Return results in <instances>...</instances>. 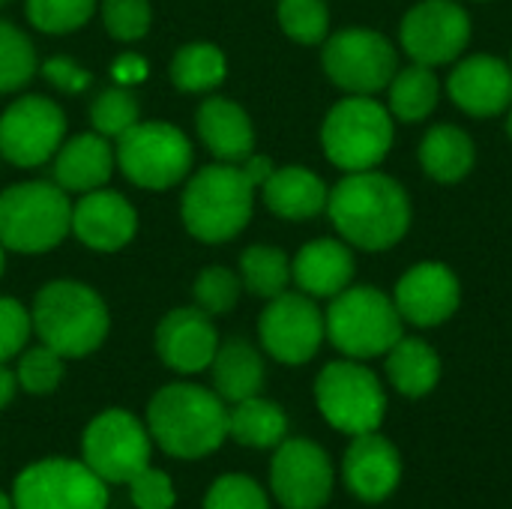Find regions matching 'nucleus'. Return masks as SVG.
Listing matches in <instances>:
<instances>
[{"label":"nucleus","mask_w":512,"mask_h":509,"mask_svg":"<svg viewBox=\"0 0 512 509\" xmlns=\"http://www.w3.org/2000/svg\"><path fill=\"white\" fill-rule=\"evenodd\" d=\"M327 216L348 246L387 252L411 228V198L390 174L351 171L330 189Z\"/></svg>","instance_id":"obj_1"},{"label":"nucleus","mask_w":512,"mask_h":509,"mask_svg":"<svg viewBox=\"0 0 512 509\" xmlns=\"http://www.w3.org/2000/svg\"><path fill=\"white\" fill-rule=\"evenodd\" d=\"M147 429L156 447L174 459H204L228 438V405L216 390L168 384L147 405Z\"/></svg>","instance_id":"obj_2"},{"label":"nucleus","mask_w":512,"mask_h":509,"mask_svg":"<svg viewBox=\"0 0 512 509\" xmlns=\"http://www.w3.org/2000/svg\"><path fill=\"white\" fill-rule=\"evenodd\" d=\"M255 183L243 165L219 162L192 174L186 183L180 216L186 231L201 243H228L252 219Z\"/></svg>","instance_id":"obj_3"},{"label":"nucleus","mask_w":512,"mask_h":509,"mask_svg":"<svg viewBox=\"0 0 512 509\" xmlns=\"http://www.w3.org/2000/svg\"><path fill=\"white\" fill-rule=\"evenodd\" d=\"M33 333L66 360L93 354L108 336L105 300L72 279H57L39 288L30 309Z\"/></svg>","instance_id":"obj_4"},{"label":"nucleus","mask_w":512,"mask_h":509,"mask_svg":"<svg viewBox=\"0 0 512 509\" xmlns=\"http://www.w3.org/2000/svg\"><path fill=\"white\" fill-rule=\"evenodd\" d=\"M72 231V201L57 183L27 180L0 192L3 249L39 255L63 243Z\"/></svg>","instance_id":"obj_5"},{"label":"nucleus","mask_w":512,"mask_h":509,"mask_svg":"<svg viewBox=\"0 0 512 509\" xmlns=\"http://www.w3.org/2000/svg\"><path fill=\"white\" fill-rule=\"evenodd\" d=\"M405 321L390 294L369 285H348L333 297L324 330L333 348H339L351 360H372L387 354L405 333Z\"/></svg>","instance_id":"obj_6"},{"label":"nucleus","mask_w":512,"mask_h":509,"mask_svg":"<svg viewBox=\"0 0 512 509\" xmlns=\"http://www.w3.org/2000/svg\"><path fill=\"white\" fill-rule=\"evenodd\" d=\"M396 135V120L387 105L372 96H345L336 102L321 126V147L342 171L378 168Z\"/></svg>","instance_id":"obj_7"},{"label":"nucleus","mask_w":512,"mask_h":509,"mask_svg":"<svg viewBox=\"0 0 512 509\" xmlns=\"http://www.w3.org/2000/svg\"><path fill=\"white\" fill-rule=\"evenodd\" d=\"M315 402L321 417L345 435L378 432L387 414V393L372 369L357 360L327 363L315 381Z\"/></svg>","instance_id":"obj_8"},{"label":"nucleus","mask_w":512,"mask_h":509,"mask_svg":"<svg viewBox=\"0 0 512 509\" xmlns=\"http://www.w3.org/2000/svg\"><path fill=\"white\" fill-rule=\"evenodd\" d=\"M117 165L141 189H171L192 171V144L165 120H138L117 138Z\"/></svg>","instance_id":"obj_9"},{"label":"nucleus","mask_w":512,"mask_h":509,"mask_svg":"<svg viewBox=\"0 0 512 509\" xmlns=\"http://www.w3.org/2000/svg\"><path fill=\"white\" fill-rule=\"evenodd\" d=\"M321 63L327 78L348 96H375L399 72L393 42L369 27H345L324 39Z\"/></svg>","instance_id":"obj_10"},{"label":"nucleus","mask_w":512,"mask_h":509,"mask_svg":"<svg viewBox=\"0 0 512 509\" xmlns=\"http://www.w3.org/2000/svg\"><path fill=\"white\" fill-rule=\"evenodd\" d=\"M81 462L96 471L105 483H129L135 474L150 468L153 438L147 423L123 408L96 414L81 435Z\"/></svg>","instance_id":"obj_11"},{"label":"nucleus","mask_w":512,"mask_h":509,"mask_svg":"<svg viewBox=\"0 0 512 509\" xmlns=\"http://www.w3.org/2000/svg\"><path fill=\"white\" fill-rule=\"evenodd\" d=\"M12 509H108V483L75 459L27 465L12 486Z\"/></svg>","instance_id":"obj_12"},{"label":"nucleus","mask_w":512,"mask_h":509,"mask_svg":"<svg viewBox=\"0 0 512 509\" xmlns=\"http://www.w3.org/2000/svg\"><path fill=\"white\" fill-rule=\"evenodd\" d=\"M258 336L273 360L285 366H303L318 354L327 330L315 297L303 291H282L261 312Z\"/></svg>","instance_id":"obj_13"},{"label":"nucleus","mask_w":512,"mask_h":509,"mask_svg":"<svg viewBox=\"0 0 512 509\" xmlns=\"http://www.w3.org/2000/svg\"><path fill=\"white\" fill-rule=\"evenodd\" d=\"M63 141L66 117L45 96H21L0 114V156L18 168L45 165Z\"/></svg>","instance_id":"obj_14"},{"label":"nucleus","mask_w":512,"mask_h":509,"mask_svg":"<svg viewBox=\"0 0 512 509\" xmlns=\"http://www.w3.org/2000/svg\"><path fill=\"white\" fill-rule=\"evenodd\" d=\"M402 48L420 66H444L465 54L471 42V15L456 0H423L402 18Z\"/></svg>","instance_id":"obj_15"},{"label":"nucleus","mask_w":512,"mask_h":509,"mask_svg":"<svg viewBox=\"0 0 512 509\" xmlns=\"http://www.w3.org/2000/svg\"><path fill=\"white\" fill-rule=\"evenodd\" d=\"M270 489L285 509H321L333 495L330 456L306 438H285L270 462Z\"/></svg>","instance_id":"obj_16"},{"label":"nucleus","mask_w":512,"mask_h":509,"mask_svg":"<svg viewBox=\"0 0 512 509\" xmlns=\"http://www.w3.org/2000/svg\"><path fill=\"white\" fill-rule=\"evenodd\" d=\"M393 303L405 324L438 327L456 315L462 303V285L447 264L420 261L399 279Z\"/></svg>","instance_id":"obj_17"},{"label":"nucleus","mask_w":512,"mask_h":509,"mask_svg":"<svg viewBox=\"0 0 512 509\" xmlns=\"http://www.w3.org/2000/svg\"><path fill=\"white\" fill-rule=\"evenodd\" d=\"M216 348H219L216 324L198 306L174 309L156 327V354L168 369L180 375H195L210 369Z\"/></svg>","instance_id":"obj_18"},{"label":"nucleus","mask_w":512,"mask_h":509,"mask_svg":"<svg viewBox=\"0 0 512 509\" xmlns=\"http://www.w3.org/2000/svg\"><path fill=\"white\" fill-rule=\"evenodd\" d=\"M447 93L471 117H498L512 105L510 63L492 54H471L450 72Z\"/></svg>","instance_id":"obj_19"},{"label":"nucleus","mask_w":512,"mask_h":509,"mask_svg":"<svg viewBox=\"0 0 512 509\" xmlns=\"http://www.w3.org/2000/svg\"><path fill=\"white\" fill-rule=\"evenodd\" d=\"M138 231L135 207L111 189L84 192L72 207V234L96 252H117L132 243Z\"/></svg>","instance_id":"obj_20"},{"label":"nucleus","mask_w":512,"mask_h":509,"mask_svg":"<svg viewBox=\"0 0 512 509\" xmlns=\"http://www.w3.org/2000/svg\"><path fill=\"white\" fill-rule=\"evenodd\" d=\"M342 477L351 495H357L366 504H381L399 489L402 480L399 450L378 432L354 435L342 462Z\"/></svg>","instance_id":"obj_21"},{"label":"nucleus","mask_w":512,"mask_h":509,"mask_svg":"<svg viewBox=\"0 0 512 509\" xmlns=\"http://www.w3.org/2000/svg\"><path fill=\"white\" fill-rule=\"evenodd\" d=\"M354 279V252L345 240L321 237L306 243L291 261V282L309 297H336Z\"/></svg>","instance_id":"obj_22"},{"label":"nucleus","mask_w":512,"mask_h":509,"mask_svg":"<svg viewBox=\"0 0 512 509\" xmlns=\"http://www.w3.org/2000/svg\"><path fill=\"white\" fill-rule=\"evenodd\" d=\"M117 165V153L99 132H84L60 144L54 153V183L63 192H93L102 189Z\"/></svg>","instance_id":"obj_23"},{"label":"nucleus","mask_w":512,"mask_h":509,"mask_svg":"<svg viewBox=\"0 0 512 509\" xmlns=\"http://www.w3.org/2000/svg\"><path fill=\"white\" fill-rule=\"evenodd\" d=\"M195 126L198 135L204 141V147L222 159V162H246L252 156L255 147V129L249 114L222 96L204 99L198 114H195Z\"/></svg>","instance_id":"obj_24"},{"label":"nucleus","mask_w":512,"mask_h":509,"mask_svg":"<svg viewBox=\"0 0 512 509\" xmlns=\"http://www.w3.org/2000/svg\"><path fill=\"white\" fill-rule=\"evenodd\" d=\"M261 192H264V204L270 207V213L288 222L315 219L318 213L327 210V198H330L327 183L303 165L273 168Z\"/></svg>","instance_id":"obj_25"},{"label":"nucleus","mask_w":512,"mask_h":509,"mask_svg":"<svg viewBox=\"0 0 512 509\" xmlns=\"http://www.w3.org/2000/svg\"><path fill=\"white\" fill-rule=\"evenodd\" d=\"M210 375H213V390L225 405L261 396L267 378L258 348H252L246 339L222 342L210 363Z\"/></svg>","instance_id":"obj_26"},{"label":"nucleus","mask_w":512,"mask_h":509,"mask_svg":"<svg viewBox=\"0 0 512 509\" xmlns=\"http://www.w3.org/2000/svg\"><path fill=\"white\" fill-rule=\"evenodd\" d=\"M474 162H477V147L465 129L453 123H438L423 135L420 165L435 183L465 180L474 171Z\"/></svg>","instance_id":"obj_27"},{"label":"nucleus","mask_w":512,"mask_h":509,"mask_svg":"<svg viewBox=\"0 0 512 509\" xmlns=\"http://www.w3.org/2000/svg\"><path fill=\"white\" fill-rule=\"evenodd\" d=\"M384 357H387V378H390V384L402 396H408V399L429 396L438 387V381H441V357L423 339L402 336Z\"/></svg>","instance_id":"obj_28"},{"label":"nucleus","mask_w":512,"mask_h":509,"mask_svg":"<svg viewBox=\"0 0 512 509\" xmlns=\"http://www.w3.org/2000/svg\"><path fill=\"white\" fill-rule=\"evenodd\" d=\"M228 438L249 450H276L288 438V417L276 402L261 396L234 402L228 408Z\"/></svg>","instance_id":"obj_29"},{"label":"nucleus","mask_w":512,"mask_h":509,"mask_svg":"<svg viewBox=\"0 0 512 509\" xmlns=\"http://www.w3.org/2000/svg\"><path fill=\"white\" fill-rule=\"evenodd\" d=\"M438 99H441V81L432 66L411 63L408 69H399L387 84V108L393 120L402 123L426 120L438 108Z\"/></svg>","instance_id":"obj_30"},{"label":"nucleus","mask_w":512,"mask_h":509,"mask_svg":"<svg viewBox=\"0 0 512 509\" xmlns=\"http://www.w3.org/2000/svg\"><path fill=\"white\" fill-rule=\"evenodd\" d=\"M228 63L219 45L213 42H189L177 48L171 60V81L183 93H204L225 81Z\"/></svg>","instance_id":"obj_31"},{"label":"nucleus","mask_w":512,"mask_h":509,"mask_svg":"<svg viewBox=\"0 0 512 509\" xmlns=\"http://www.w3.org/2000/svg\"><path fill=\"white\" fill-rule=\"evenodd\" d=\"M240 282L249 294L273 300L282 291H288L291 261L276 246H249L240 255Z\"/></svg>","instance_id":"obj_32"},{"label":"nucleus","mask_w":512,"mask_h":509,"mask_svg":"<svg viewBox=\"0 0 512 509\" xmlns=\"http://www.w3.org/2000/svg\"><path fill=\"white\" fill-rule=\"evenodd\" d=\"M36 72V51L30 39L9 21H0V93L21 90Z\"/></svg>","instance_id":"obj_33"},{"label":"nucleus","mask_w":512,"mask_h":509,"mask_svg":"<svg viewBox=\"0 0 512 509\" xmlns=\"http://www.w3.org/2000/svg\"><path fill=\"white\" fill-rule=\"evenodd\" d=\"M141 120L138 99L129 87H108L102 90L90 105V123L105 138H120L126 129H132Z\"/></svg>","instance_id":"obj_34"},{"label":"nucleus","mask_w":512,"mask_h":509,"mask_svg":"<svg viewBox=\"0 0 512 509\" xmlns=\"http://www.w3.org/2000/svg\"><path fill=\"white\" fill-rule=\"evenodd\" d=\"M279 27L300 45H318L330 36V9L324 0H279Z\"/></svg>","instance_id":"obj_35"},{"label":"nucleus","mask_w":512,"mask_h":509,"mask_svg":"<svg viewBox=\"0 0 512 509\" xmlns=\"http://www.w3.org/2000/svg\"><path fill=\"white\" fill-rule=\"evenodd\" d=\"M66 357H60L57 351H51L48 345H36V348H27L21 357H18V387L30 396H48L60 387L63 381V363Z\"/></svg>","instance_id":"obj_36"},{"label":"nucleus","mask_w":512,"mask_h":509,"mask_svg":"<svg viewBox=\"0 0 512 509\" xmlns=\"http://www.w3.org/2000/svg\"><path fill=\"white\" fill-rule=\"evenodd\" d=\"M240 288H243L240 276L231 273L228 267H204L192 285V297L201 312L216 318V315H228L237 306Z\"/></svg>","instance_id":"obj_37"},{"label":"nucleus","mask_w":512,"mask_h":509,"mask_svg":"<svg viewBox=\"0 0 512 509\" xmlns=\"http://www.w3.org/2000/svg\"><path fill=\"white\" fill-rule=\"evenodd\" d=\"M96 0H27V18L42 33H72L90 21Z\"/></svg>","instance_id":"obj_38"},{"label":"nucleus","mask_w":512,"mask_h":509,"mask_svg":"<svg viewBox=\"0 0 512 509\" xmlns=\"http://www.w3.org/2000/svg\"><path fill=\"white\" fill-rule=\"evenodd\" d=\"M204 509H270V501L252 477L225 474L207 489Z\"/></svg>","instance_id":"obj_39"},{"label":"nucleus","mask_w":512,"mask_h":509,"mask_svg":"<svg viewBox=\"0 0 512 509\" xmlns=\"http://www.w3.org/2000/svg\"><path fill=\"white\" fill-rule=\"evenodd\" d=\"M105 30L120 42H135L150 30V0H102Z\"/></svg>","instance_id":"obj_40"},{"label":"nucleus","mask_w":512,"mask_h":509,"mask_svg":"<svg viewBox=\"0 0 512 509\" xmlns=\"http://www.w3.org/2000/svg\"><path fill=\"white\" fill-rule=\"evenodd\" d=\"M30 333H33L30 312L12 297H0V363L18 357Z\"/></svg>","instance_id":"obj_41"},{"label":"nucleus","mask_w":512,"mask_h":509,"mask_svg":"<svg viewBox=\"0 0 512 509\" xmlns=\"http://www.w3.org/2000/svg\"><path fill=\"white\" fill-rule=\"evenodd\" d=\"M126 486H129V498L135 509H171L177 501L171 477L156 468H144Z\"/></svg>","instance_id":"obj_42"},{"label":"nucleus","mask_w":512,"mask_h":509,"mask_svg":"<svg viewBox=\"0 0 512 509\" xmlns=\"http://www.w3.org/2000/svg\"><path fill=\"white\" fill-rule=\"evenodd\" d=\"M42 75H45L48 84H54L63 93H84L93 84V75L84 66H78L75 60H69V57H51V60H45L42 63Z\"/></svg>","instance_id":"obj_43"},{"label":"nucleus","mask_w":512,"mask_h":509,"mask_svg":"<svg viewBox=\"0 0 512 509\" xmlns=\"http://www.w3.org/2000/svg\"><path fill=\"white\" fill-rule=\"evenodd\" d=\"M111 75H114V81L120 87H132V84H138V81L147 78V60L141 54H132V51L129 54H120L111 63Z\"/></svg>","instance_id":"obj_44"},{"label":"nucleus","mask_w":512,"mask_h":509,"mask_svg":"<svg viewBox=\"0 0 512 509\" xmlns=\"http://www.w3.org/2000/svg\"><path fill=\"white\" fill-rule=\"evenodd\" d=\"M243 168H246L249 180L261 189V186H264V180H267V177H270V171H273V162H270L267 156H249V159L243 162Z\"/></svg>","instance_id":"obj_45"},{"label":"nucleus","mask_w":512,"mask_h":509,"mask_svg":"<svg viewBox=\"0 0 512 509\" xmlns=\"http://www.w3.org/2000/svg\"><path fill=\"white\" fill-rule=\"evenodd\" d=\"M15 393H18V375L12 369H6V363H0V411L9 408Z\"/></svg>","instance_id":"obj_46"},{"label":"nucleus","mask_w":512,"mask_h":509,"mask_svg":"<svg viewBox=\"0 0 512 509\" xmlns=\"http://www.w3.org/2000/svg\"><path fill=\"white\" fill-rule=\"evenodd\" d=\"M0 509H12V498L6 492H0Z\"/></svg>","instance_id":"obj_47"},{"label":"nucleus","mask_w":512,"mask_h":509,"mask_svg":"<svg viewBox=\"0 0 512 509\" xmlns=\"http://www.w3.org/2000/svg\"><path fill=\"white\" fill-rule=\"evenodd\" d=\"M3 252H6V249H3V243H0V276H3V267H6V261H3Z\"/></svg>","instance_id":"obj_48"},{"label":"nucleus","mask_w":512,"mask_h":509,"mask_svg":"<svg viewBox=\"0 0 512 509\" xmlns=\"http://www.w3.org/2000/svg\"><path fill=\"white\" fill-rule=\"evenodd\" d=\"M507 132H510V141H512V105H510V117H507Z\"/></svg>","instance_id":"obj_49"},{"label":"nucleus","mask_w":512,"mask_h":509,"mask_svg":"<svg viewBox=\"0 0 512 509\" xmlns=\"http://www.w3.org/2000/svg\"><path fill=\"white\" fill-rule=\"evenodd\" d=\"M510 69H512V54H510Z\"/></svg>","instance_id":"obj_50"},{"label":"nucleus","mask_w":512,"mask_h":509,"mask_svg":"<svg viewBox=\"0 0 512 509\" xmlns=\"http://www.w3.org/2000/svg\"><path fill=\"white\" fill-rule=\"evenodd\" d=\"M3 3H6V0H0V6H3Z\"/></svg>","instance_id":"obj_51"}]
</instances>
